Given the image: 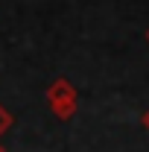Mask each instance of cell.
<instances>
[{
	"label": "cell",
	"mask_w": 149,
	"mask_h": 152,
	"mask_svg": "<svg viewBox=\"0 0 149 152\" xmlns=\"http://www.w3.org/2000/svg\"><path fill=\"white\" fill-rule=\"evenodd\" d=\"M47 105L53 108V114L58 120H70L76 114V88L67 79H56L47 88Z\"/></svg>",
	"instance_id": "cell-1"
},
{
	"label": "cell",
	"mask_w": 149,
	"mask_h": 152,
	"mask_svg": "<svg viewBox=\"0 0 149 152\" xmlns=\"http://www.w3.org/2000/svg\"><path fill=\"white\" fill-rule=\"evenodd\" d=\"M9 129H12V114L6 105H0V134H6Z\"/></svg>",
	"instance_id": "cell-2"
},
{
	"label": "cell",
	"mask_w": 149,
	"mask_h": 152,
	"mask_svg": "<svg viewBox=\"0 0 149 152\" xmlns=\"http://www.w3.org/2000/svg\"><path fill=\"white\" fill-rule=\"evenodd\" d=\"M143 129L149 132V108H146V114H143Z\"/></svg>",
	"instance_id": "cell-3"
},
{
	"label": "cell",
	"mask_w": 149,
	"mask_h": 152,
	"mask_svg": "<svg viewBox=\"0 0 149 152\" xmlns=\"http://www.w3.org/2000/svg\"><path fill=\"white\" fill-rule=\"evenodd\" d=\"M0 152H6V149H3V143H0Z\"/></svg>",
	"instance_id": "cell-4"
},
{
	"label": "cell",
	"mask_w": 149,
	"mask_h": 152,
	"mask_svg": "<svg viewBox=\"0 0 149 152\" xmlns=\"http://www.w3.org/2000/svg\"><path fill=\"white\" fill-rule=\"evenodd\" d=\"M146 38H149V29H146Z\"/></svg>",
	"instance_id": "cell-5"
}]
</instances>
